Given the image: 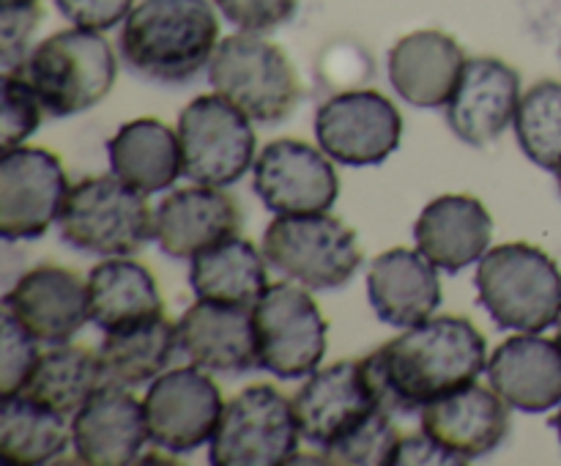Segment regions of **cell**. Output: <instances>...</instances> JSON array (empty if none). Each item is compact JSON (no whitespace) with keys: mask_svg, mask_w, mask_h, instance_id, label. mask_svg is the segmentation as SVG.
Listing matches in <instances>:
<instances>
[{"mask_svg":"<svg viewBox=\"0 0 561 466\" xmlns=\"http://www.w3.org/2000/svg\"><path fill=\"white\" fill-rule=\"evenodd\" d=\"M38 340L3 310V343H0V398H11L22 389L38 362Z\"/></svg>","mask_w":561,"mask_h":466,"instance_id":"obj_35","label":"cell"},{"mask_svg":"<svg viewBox=\"0 0 561 466\" xmlns=\"http://www.w3.org/2000/svg\"><path fill=\"white\" fill-rule=\"evenodd\" d=\"M485 373L510 409L542 414L561 404V345L540 338V332L504 340L488 360Z\"/></svg>","mask_w":561,"mask_h":466,"instance_id":"obj_21","label":"cell"},{"mask_svg":"<svg viewBox=\"0 0 561 466\" xmlns=\"http://www.w3.org/2000/svg\"><path fill=\"white\" fill-rule=\"evenodd\" d=\"M367 296L383 323L409 329L431 318L442 305L438 269L420 250L394 247L373 261Z\"/></svg>","mask_w":561,"mask_h":466,"instance_id":"obj_24","label":"cell"},{"mask_svg":"<svg viewBox=\"0 0 561 466\" xmlns=\"http://www.w3.org/2000/svg\"><path fill=\"white\" fill-rule=\"evenodd\" d=\"M104 384L102 360L80 345H53L38 356L36 367L16 395L36 400L47 409L75 417L88 398Z\"/></svg>","mask_w":561,"mask_h":466,"instance_id":"obj_31","label":"cell"},{"mask_svg":"<svg viewBox=\"0 0 561 466\" xmlns=\"http://www.w3.org/2000/svg\"><path fill=\"white\" fill-rule=\"evenodd\" d=\"M60 236L88 255H135L153 239V212L146 195L118 175H91L66 195Z\"/></svg>","mask_w":561,"mask_h":466,"instance_id":"obj_5","label":"cell"},{"mask_svg":"<svg viewBox=\"0 0 561 466\" xmlns=\"http://www.w3.org/2000/svg\"><path fill=\"white\" fill-rule=\"evenodd\" d=\"M175 349H179V329L164 316H157L115 332H104L96 354L102 360L104 382L140 387L168 371Z\"/></svg>","mask_w":561,"mask_h":466,"instance_id":"obj_29","label":"cell"},{"mask_svg":"<svg viewBox=\"0 0 561 466\" xmlns=\"http://www.w3.org/2000/svg\"><path fill=\"white\" fill-rule=\"evenodd\" d=\"M20 5H38V0H0V9H20Z\"/></svg>","mask_w":561,"mask_h":466,"instance_id":"obj_40","label":"cell"},{"mask_svg":"<svg viewBox=\"0 0 561 466\" xmlns=\"http://www.w3.org/2000/svg\"><path fill=\"white\" fill-rule=\"evenodd\" d=\"M392 464H458L455 455H449L447 450L438 442H433L425 431L414 433V436H400L394 444ZM389 464V466H392Z\"/></svg>","mask_w":561,"mask_h":466,"instance_id":"obj_39","label":"cell"},{"mask_svg":"<svg viewBox=\"0 0 561 466\" xmlns=\"http://www.w3.org/2000/svg\"><path fill=\"white\" fill-rule=\"evenodd\" d=\"M3 310L14 316L38 343L64 345L91 321L88 283L60 266H36L5 294Z\"/></svg>","mask_w":561,"mask_h":466,"instance_id":"obj_19","label":"cell"},{"mask_svg":"<svg viewBox=\"0 0 561 466\" xmlns=\"http://www.w3.org/2000/svg\"><path fill=\"white\" fill-rule=\"evenodd\" d=\"M416 250L438 269L455 274L488 252L493 219L471 195H442L422 208L414 225Z\"/></svg>","mask_w":561,"mask_h":466,"instance_id":"obj_23","label":"cell"},{"mask_svg":"<svg viewBox=\"0 0 561 466\" xmlns=\"http://www.w3.org/2000/svg\"><path fill=\"white\" fill-rule=\"evenodd\" d=\"M179 349L192 365L211 373H247L257 367L252 310L197 299L175 323Z\"/></svg>","mask_w":561,"mask_h":466,"instance_id":"obj_22","label":"cell"},{"mask_svg":"<svg viewBox=\"0 0 561 466\" xmlns=\"http://www.w3.org/2000/svg\"><path fill=\"white\" fill-rule=\"evenodd\" d=\"M294 400L272 384H255L225 404L211 436L208 461L214 466H283L299 450Z\"/></svg>","mask_w":561,"mask_h":466,"instance_id":"obj_8","label":"cell"},{"mask_svg":"<svg viewBox=\"0 0 561 466\" xmlns=\"http://www.w3.org/2000/svg\"><path fill=\"white\" fill-rule=\"evenodd\" d=\"M214 3L239 31L266 33L288 22L296 14L299 0H214Z\"/></svg>","mask_w":561,"mask_h":466,"instance_id":"obj_36","label":"cell"},{"mask_svg":"<svg viewBox=\"0 0 561 466\" xmlns=\"http://www.w3.org/2000/svg\"><path fill=\"white\" fill-rule=\"evenodd\" d=\"M477 294L502 329L542 332L561 318V272L540 247L513 241L488 250L477 266Z\"/></svg>","mask_w":561,"mask_h":466,"instance_id":"obj_4","label":"cell"},{"mask_svg":"<svg viewBox=\"0 0 561 466\" xmlns=\"http://www.w3.org/2000/svg\"><path fill=\"white\" fill-rule=\"evenodd\" d=\"M71 444V422L25 395L0 398V461L9 466L49 464Z\"/></svg>","mask_w":561,"mask_h":466,"instance_id":"obj_30","label":"cell"},{"mask_svg":"<svg viewBox=\"0 0 561 466\" xmlns=\"http://www.w3.org/2000/svg\"><path fill=\"white\" fill-rule=\"evenodd\" d=\"M146 442V406L124 384L104 382L71 417V447L80 464L129 466Z\"/></svg>","mask_w":561,"mask_h":466,"instance_id":"obj_16","label":"cell"},{"mask_svg":"<svg viewBox=\"0 0 561 466\" xmlns=\"http://www.w3.org/2000/svg\"><path fill=\"white\" fill-rule=\"evenodd\" d=\"M252 186L274 214L329 212L340 195L332 157L301 140H274L252 164Z\"/></svg>","mask_w":561,"mask_h":466,"instance_id":"obj_15","label":"cell"},{"mask_svg":"<svg viewBox=\"0 0 561 466\" xmlns=\"http://www.w3.org/2000/svg\"><path fill=\"white\" fill-rule=\"evenodd\" d=\"M515 135L537 168L557 170L561 162V82L542 80L520 96Z\"/></svg>","mask_w":561,"mask_h":466,"instance_id":"obj_32","label":"cell"},{"mask_svg":"<svg viewBox=\"0 0 561 466\" xmlns=\"http://www.w3.org/2000/svg\"><path fill=\"white\" fill-rule=\"evenodd\" d=\"M266 263L252 241L228 236L192 258L190 285L197 299L252 310L268 288Z\"/></svg>","mask_w":561,"mask_h":466,"instance_id":"obj_28","label":"cell"},{"mask_svg":"<svg viewBox=\"0 0 561 466\" xmlns=\"http://www.w3.org/2000/svg\"><path fill=\"white\" fill-rule=\"evenodd\" d=\"M69 179L55 154L16 146L0 157V236L38 239L64 212Z\"/></svg>","mask_w":561,"mask_h":466,"instance_id":"obj_14","label":"cell"},{"mask_svg":"<svg viewBox=\"0 0 561 466\" xmlns=\"http://www.w3.org/2000/svg\"><path fill=\"white\" fill-rule=\"evenodd\" d=\"M118 44L137 75L186 82L211 64L219 20L208 0H142L124 20Z\"/></svg>","mask_w":561,"mask_h":466,"instance_id":"obj_2","label":"cell"},{"mask_svg":"<svg viewBox=\"0 0 561 466\" xmlns=\"http://www.w3.org/2000/svg\"><path fill=\"white\" fill-rule=\"evenodd\" d=\"M257 367L277 378H305L327 354L329 323L316 299L294 283H272L252 307Z\"/></svg>","mask_w":561,"mask_h":466,"instance_id":"obj_9","label":"cell"},{"mask_svg":"<svg viewBox=\"0 0 561 466\" xmlns=\"http://www.w3.org/2000/svg\"><path fill=\"white\" fill-rule=\"evenodd\" d=\"M60 14L77 27L88 31H110L129 16L135 0H55Z\"/></svg>","mask_w":561,"mask_h":466,"instance_id":"obj_38","label":"cell"},{"mask_svg":"<svg viewBox=\"0 0 561 466\" xmlns=\"http://www.w3.org/2000/svg\"><path fill=\"white\" fill-rule=\"evenodd\" d=\"M42 102L36 91L16 71H3V118H0V143L3 151L22 146L42 124Z\"/></svg>","mask_w":561,"mask_h":466,"instance_id":"obj_34","label":"cell"},{"mask_svg":"<svg viewBox=\"0 0 561 466\" xmlns=\"http://www.w3.org/2000/svg\"><path fill=\"white\" fill-rule=\"evenodd\" d=\"M110 170L142 195L170 190L184 175L179 132L157 118H137L121 126L107 143Z\"/></svg>","mask_w":561,"mask_h":466,"instance_id":"obj_26","label":"cell"},{"mask_svg":"<svg viewBox=\"0 0 561 466\" xmlns=\"http://www.w3.org/2000/svg\"><path fill=\"white\" fill-rule=\"evenodd\" d=\"M520 77L499 58H469L447 107V124L466 146H491L515 121Z\"/></svg>","mask_w":561,"mask_h":466,"instance_id":"obj_17","label":"cell"},{"mask_svg":"<svg viewBox=\"0 0 561 466\" xmlns=\"http://www.w3.org/2000/svg\"><path fill=\"white\" fill-rule=\"evenodd\" d=\"M250 121V115L219 93L192 99L175 126L186 179L222 190L236 184L255 164V132Z\"/></svg>","mask_w":561,"mask_h":466,"instance_id":"obj_10","label":"cell"},{"mask_svg":"<svg viewBox=\"0 0 561 466\" xmlns=\"http://www.w3.org/2000/svg\"><path fill=\"white\" fill-rule=\"evenodd\" d=\"M420 428L458 464L485 458L510 433V404L496 389L466 384L420 411Z\"/></svg>","mask_w":561,"mask_h":466,"instance_id":"obj_18","label":"cell"},{"mask_svg":"<svg viewBox=\"0 0 561 466\" xmlns=\"http://www.w3.org/2000/svg\"><path fill=\"white\" fill-rule=\"evenodd\" d=\"M466 60L453 36L416 31L389 49V82L414 107H442L453 96Z\"/></svg>","mask_w":561,"mask_h":466,"instance_id":"obj_25","label":"cell"},{"mask_svg":"<svg viewBox=\"0 0 561 466\" xmlns=\"http://www.w3.org/2000/svg\"><path fill=\"white\" fill-rule=\"evenodd\" d=\"M362 362L383 409L389 414H414L474 384L488 371V345L469 318L431 316Z\"/></svg>","mask_w":561,"mask_h":466,"instance_id":"obj_1","label":"cell"},{"mask_svg":"<svg viewBox=\"0 0 561 466\" xmlns=\"http://www.w3.org/2000/svg\"><path fill=\"white\" fill-rule=\"evenodd\" d=\"M142 406L151 442L173 455L192 453L211 442L225 411L222 393L197 365L175 367L153 378Z\"/></svg>","mask_w":561,"mask_h":466,"instance_id":"obj_12","label":"cell"},{"mask_svg":"<svg viewBox=\"0 0 561 466\" xmlns=\"http://www.w3.org/2000/svg\"><path fill=\"white\" fill-rule=\"evenodd\" d=\"M241 212L222 186L195 184L175 190L153 212V241L170 258H195L217 241L239 234Z\"/></svg>","mask_w":561,"mask_h":466,"instance_id":"obj_20","label":"cell"},{"mask_svg":"<svg viewBox=\"0 0 561 466\" xmlns=\"http://www.w3.org/2000/svg\"><path fill=\"white\" fill-rule=\"evenodd\" d=\"M400 433L394 428L392 414L389 411H378L370 422L345 436L334 447L323 453L327 464H343V466H389L392 464L394 444H398Z\"/></svg>","mask_w":561,"mask_h":466,"instance_id":"obj_33","label":"cell"},{"mask_svg":"<svg viewBox=\"0 0 561 466\" xmlns=\"http://www.w3.org/2000/svg\"><path fill=\"white\" fill-rule=\"evenodd\" d=\"M42 9L20 5V9H0V64L3 71H14L27 58V42L38 25Z\"/></svg>","mask_w":561,"mask_h":466,"instance_id":"obj_37","label":"cell"},{"mask_svg":"<svg viewBox=\"0 0 561 466\" xmlns=\"http://www.w3.org/2000/svg\"><path fill=\"white\" fill-rule=\"evenodd\" d=\"M403 115L378 91H345L316 113L318 146L340 164L376 168L400 146Z\"/></svg>","mask_w":561,"mask_h":466,"instance_id":"obj_13","label":"cell"},{"mask_svg":"<svg viewBox=\"0 0 561 466\" xmlns=\"http://www.w3.org/2000/svg\"><path fill=\"white\" fill-rule=\"evenodd\" d=\"M551 425L557 428V433H559V442H561V404H559V411H557V417H553V420H551Z\"/></svg>","mask_w":561,"mask_h":466,"instance_id":"obj_41","label":"cell"},{"mask_svg":"<svg viewBox=\"0 0 561 466\" xmlns=\"http://www.w3.org/2000/svg\"><path fill=\"white\" fill-rule=\"evenodd\" d=\"M14 71L36 91L44 115L69 118L113 91L118 64L102 31L75 25L36 44Z\"/></svg>","mask_w":561,"mask_h":466,"instance_id":"obj_3","label":"cell"},{"mask_svg":"<svg viewBox=\"0 0 561 466\" xmlns=\"http://www.w3.org/2000/svg\"><path fill=\"white\" fill-rule=\"evenodd\" d=\"M88 312L102 332L131 327L164 316L162 294L142 263L131 258H107L88 274Z\"/></svg>","mask_w":561,"mask_h":466,"instance_id":"obj_27","label":"cell"},{"mask_svg":"<svg viewBox=\"0 0 561 466\" xmlns=\"http://www.w3.org/2000/svg\"><path fill=\"white\" fill-rule=\"evenodd\" d=\"M263 255L277 272L312 291L343 288L362 266L356 234L329 212L274 214Z\"/></svg>","mask_w":561,"mask_h":466,"instance_id":"obj_7","label":"cell"},{"mask_svg":"<svg viewBox=\"0 0 561 466\" xmlns=\"http://www.w3.org/2000/svg\"><path fill=\"white\" fill-rule=\"evenodd\" d=\"M557 340H559V345H561V318H559V323H557Z\"/></svg>","mask_w":561,"mask_h":466,"instance_id":"obj_43","label":"cell"},{"mask_svg":"<svg viewBox=\"0 0 561 466\" xmlns=\"http://www.w3.org/2000/svg\"><path fill=\"white\" fill-rule=\"evenodd\" d=\"M214 93L250 115L257 124H279L301 99L294 64L277 44L257 33H236L217 44L208 64Z\"/></svg>","mask_w":561,"mask_h":466,"instance_id":"obj_6","label":"cell"},{"mask_svg":"<svg viewBox=\"0 0 561 466\" xmlns=\"http://www.w3.org/2000/svg\"><path fill=\"white\" fill-rule=\"evenodd\" d=\"M378 411H387L378 400L365 362H334L310 373L305 387L294 398L296 425L301 442L327 453L345 436L359 431Z\"/></svg>","mask_w":561,"mask_h":466,"instance_id":"obj_11","label":"cell"},{"mask_svg":"<svg viewBox=\"0 0 561 466\" xmlns=\"http://www.w3.org/2000/svg\"><path fill=\"white\" fill-rule=\"evenodd\" d=\"M553 173H557V184H559V192H561V162H559V168L553 170Z\"/></svg>","mask_w":561,"mask_h":466,"instance_id":"obj_42","label":"cell"}]
</instances>
